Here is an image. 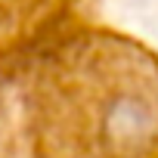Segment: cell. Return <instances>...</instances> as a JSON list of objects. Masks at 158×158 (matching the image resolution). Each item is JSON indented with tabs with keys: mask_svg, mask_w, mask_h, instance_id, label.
<instances>
[{
	"mask_svg": "<svg viewBox=\"0 0 158 158\" xmlns=\"http://www.w3.org/2000/svg\"><path fill=\"white\" fill-rule=\"evenodd\" d=\"M0 158H158V44L99 13L3 68Z\"/></svg>",
	"mask_w": 158,
	"mask_h": 158,
	"instance_id": "6da1fadb",
	"label": "cell"
}]
</instances>
